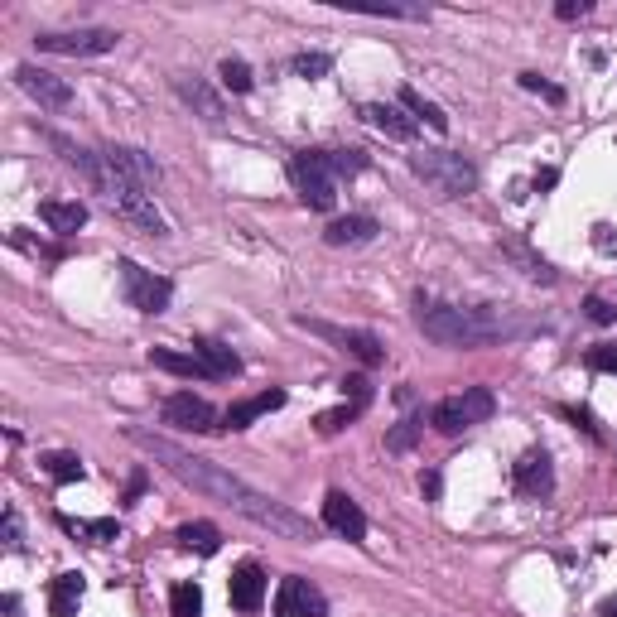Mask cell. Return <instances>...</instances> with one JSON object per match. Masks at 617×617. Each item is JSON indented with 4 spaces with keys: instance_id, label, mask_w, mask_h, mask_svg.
Instances as JSON below:
<instances>
[{
    "instance_id": "9",
    "label": "cell",
    "mask_w": 617,
    "mask_h": 617,
    "mask_svg": "<svg viewBox=\"0 0 617 617\" xmlns=\"http://www.w3.org/2000/svg\"><path fill=\"white\" fill-rule=\"evenodd\" d=\"M299 328H309V333H319V338H328V343H338L343 352H352L362 367H381L386 362V348H381V338L376 333H362V328H333V323L323 319H295Z\"/></svg>"
},
{
    "instance_id": "39",
    "label": "cell",
    "mask_w": 617,
    "mask_h": 617,
    "mask_svg": "<svg viewBox=\"0 0 617 617\" xmlns=\"http://www.w3.org/2000/svg\"><path fill=\"white\" fill-rule=\"evenodd\" d=\"M589 10H593L589 0H560V5H555L560 20H579V15H589Z\"/></svg>"
},
{
    "instance_id": "41",
    "label": "cell",
    "mask_w": 617,
    "mask_h": 617,
    "mask_svg": "<svg viewBox=\"0 0 617 617\" xmlns=\"http://www.w3.org/2000/svg\"><path fill=\"white\" fill-rule=\"evenodd\" d=\"M420 492H425V497H430V502H434V497L444 492V478H439L434 468H430V473H420Z\"/></svg>"
},
{
    "instance_id": "27",
    "label": "cell",
    "mask_w": 617,
    "mask_h": 617,
    "mask_svg": "<svg viewBox=\"0 0 617 617\" xmlns=\"http://www.w3.org/2000/svg\"><path fill=\"white\" fill-rule=\"evenodd\" d=\"M39 463H44V473H49L54 483H82V458L78 454H63V449H58V454H44Z\"/></svg>"
},
{
    "instance_id": "22",
    "label": "cell",
    "mask_w": 617,
    "mask_h": 617,
    "mask_svg": "<svg viewBox=\"0 0 617 617\" xmlns=\"http://www.w3.org/2000/svg\"><path fill=\"white\" fill-rule=\"evenodd\" d=\"M82 603V574H58L49 584V613L54 617H78Z\"/></svg>"
},
{
    "instance_id": "13",
    "label": "cell",
    "mask_w": 617,
    "mask_h": 617,
    "mask_svg": "<svg viewBox=\"0 0 617 617\" xmlns=\"http://www.w3.org/2000/svg\"><path fill=\"white\" fill-rule=\"evenodd\" d=\"M15 82H20V92H29L39 107H54V111H68L73 107V87L54 73H44V68H34V63H20L15 68Z\"/></svg>"
},
{
    "instance_id": "5",
    "label": "cell",
    "mask_w": 617,
    "mask_h": 617,
    "mask_svg": "<svg viewBox=\"0 0 617 617\" xmlns=\"http://www.w3.org/2000/svg\"><path fill=\"white\" fill-rule=\"evenodd\" d=\"M290 179H295L299 198L309 203V208H319L328 213L333 203H338V174H333V164H328V150H304L290 160Z\"/></svg>"
},
{
    "instance_id": "29",
    "label": "cell",
    "mask_w": 617,
    "mask_h": 617,
    "mask_svg": "<svg viewBox=\"0 0 617 617\" xmlns=\"http://www.w3.org/2000/svg\"><path fill=\"white\" fill-rule=\"evenodd\" d=\"M420 430H425V415H410V420H401L396 430L386 434V449H391V454H405V449H415Z\"/></svg>"
},
{
    "instance_id": "37",
    "label": "cell",
    "mask_w": 617,
    "mask_h": 617,
    "mask_svg": "<svg viewBox=\"0 0 617 617\" xmlns=\"http://www.w3.org/2000/svg\"><path fill=\"white\" fill-rule=\"evenodd\" d=\"M584 309H589V319H593V323H613V319H617V309L608 304V299H598V295H593Z\"/></svg>"
},
{
    "instance_id": "4",
    "label": "cell",
    "mask_w": 617,
    "mask_h": 617,
    "mask_svg": "<svg viewBox=\"0 0 617 617\" xmlns=\"http://www.w3.org/2000/svg\"><path fill=\"white\" fill-rule=\"evenodd\" d=\"M410 169H415L434 193H444V198H463V193L478 188V169L463 160V155H449V150H425V155L410 160Z\"/></svg>"
},
{
    "instance_id": "31",
    "label": "cell",
    "mask_w": 617,
    "mask_h": 617,
    "mask_svg": "<svg viewBox=\"0 0 617 617\" xmlns=\"http://www.w3.org/2000/svg\"><path fill=\"white\" fill-rule=\"evenodd\" d=\"M222 87H232V92H251V68H246L242 58H222Z\"/></svg>"
},
{
    "instance_id": "26",
    "label": "cell",
    "mask_w": 617,
    "mask_h": 617,
    "mask_svg": "<svg viewBox=\"0 0 617 617\" xmlns=\"http://www.w3.org/2000/svg\"><path fill=\"white\" fill-rule=\"evenodd\" d=\"M63 531L78 540H92V545H107V540L121 536V526L111 516H102V521H73V516H63Z\"/></svg>"
},
{
    "instance_id": "6",
    "label": "cell",
    "mask_w": 617,
    "mask_h": 617,
    "mask_svg": "<svg viewBox=\"0 0 617 617\" xmlns=\"http://www.w3.org/2000/svg\"><path fill=\"white\" fill-rule=\"evenodd\" d=\"M116 270H121V290L131 299V309H140V314H164V309H169L174 285H169L164 275L135 266V261H116Z\"/></svg>"
},
{
    "instance_id": "42",
    "label": "cell",
    "mask_w": 617,
    "mask_h": 617,
    "mask_svg": "<svg viewBox=\"0 0 617 617\" xmlns=\"http://www.w3.org/2000/svg\"><path fill=\"white\" fill-rule=\"evenodd\" d=\"M598 613H603V617H617V593H613V598H603V608H598Z\"/></svg>"
},
{
    "instance_id": "21",
    "label": "cell",
    "mask_w": 617,
    "mask_h": 617,
    "mask_svg": "<svg viewBox=\"0 0 617 617\" xmlns=\"http://www.w3.org/2000/svg\"><path fill=\"white\" fill-rule=\"evenodd\" d=\"M193 352L208 362V372H213V381H222V376H237L242 372V357L227 348V343H217V338H198L193 343Z\"/></svg>"
},
{
    "instance_id": "19",
    "label": "cell",
    "mask_w": 617,
    "mask_h": 617,
    "mask_svg": "<svg viewBox=\"0 0 617 617\" xmlns=\"http://www.w3.org/2000/svg\"><path fill=\"white\" fill-rule=\"evenodd\" d=\"M39 217L54 227L58 237H73L78 227H87V208H82V203H63V198H44V203H39Z\"/></svg>"
},
{
    "instance_id": "20",
    "label": "cell",
    "mask_w": 617,
    "mask_h": 617,
    "mask_svg": "<svg viewBox=\"0 0 617 617\" xmlns=\"http://www.w3.org/2000/svg\"><path fill=\"white\" fill-rule=\"evenodd\" d=\"M150 367H160V372H174V376H203V381H213V372H208V362H203L198 352L150 348Z\"/></svg>"
},
{
    "instance_id": "36",
    "label": "cell",
    "mask_w": 617,
    "mask_h": 617,
    "mask_svg": "<svg viewBox=\"0 0 617 617\" xmlns=\"http://www.w3.org/2000/svg\"><path fill=\"white\" fill-rule=\"evenodd\" d=\"M521 87H526V92H540V97H550V102H560V97H564L560 87H550V82H540L536 73H521Z\"/></svg>"
},
{
    "instance_id": "24",
    "label": "cell",
    "mask_w": 617,
    "mask_h": 617,
    "mask_svg": "<svg viewBox=\"0 0 617 617\" xmlns=\"http://www.w3.org/2000/svg\"><path fill=\"white\" fill-rule=\"evenodd\" d=\"M401 107L410 111V116H415V126L425 121L430 131H449V116H444V111L434 107V102H425V97H420L415 87H401Z\"/></svg>"
},
{
    "instance_id": "40",
    "label": "cell",
    "mask_w": 617,
    "mask_h": 617,
    "mask_svg": "<svg viewBox=\"0 0 617 617\" xmlns=\"http://www.w3.org/2000/svg\"><path fill=\"white\" fill-rule=\"evenodd\" d=\"M5 545H10V550L25 545V540H20V516H15V511H5Z\"/></svg>"
},
{
    "instance_id": "25",
    "label": "cell",
    "mask_w": 617,
    "mask_h": 617,
    "mask_svg": "<svg viewBox=\"0 0 617 617\" xmlns=\"http://www.w3.org/2000/svg\"><path fill=\"white\" fill-rule=\"evenodd\" d=\"M179 545L198 550V555H217L222 536H217V526H208V521H188V526H179Z\"/></svg>"
},
{
    "instance_id": "7",
    "label": "cell",
    "mask_w": 617,
    "mask_h": 617,
    "mask_svg": "<svg viewBox=\"0 0 617 617\" xmlns=\"http://www.w3.org/2000/svg\"><path fill=\"white\" fill-rule=\"evenodd\" d=\"M102 164H107L111 179H121V184H131L155 198V188H160V164L150 160L145 150H135V145H107V150H102Z\"/></svg>"
},
{
    "instance_id": "10",
    "label": "cell",
    "mask_w": 617,
    "mask_h": 617,
    "mask_svg": "<svg viewBox=\"0 0 617 617\" xmlns=\"http://www.w3.org/2000/svg\"><path fill=\"white\" fill-rule=\"evenodd\" d=\"M511 483H516V492H521V497H531V502L550 497V492H555V468H550V454H545V449H526V454L511 463Z\"/></svg>"
},
{
    "instance_id": "11",
    "label": "cell",
    "mask_w": 617,
    "mask_h": 617,
    "mask_svg": "<svg viewBox=\"0 0 617 617\" xmlns=\"http://www.w3.org/2000/svg\"><path fill=\"white\" fill-rule=\"evenodd\" d=\"M164 425H179V430H193V434L222 430V425H217V410L203 401V396H193V391H174V396L164 401Z\"/></svg>"
},
{
    "instance_id": "17",
    "label": "cell",
    "mask_w": 617,
    "mask_h": 617,
    "mask_svg": "<svg viewBox=\"0 0 617 617\" xmlns=\"http://www.w3.org/2000/svg\"><path fill=\"white\" fill-rule=\"evenodd\" d=\"M376 232V217H367V213H352V217H333L328 222V232H323V242L328 246H362V242H372Z\"/></svg>"
},
{
    "instance_id": "32",
    "label": "cell",
    "mask_w": 617,
    "mask_h": 617,
    "mask_svg": "<svg viewBox=\"0 0 617 617\" xmlns=\"http://www.w3.org/2000/svg\"><path fill=\"white\" fill-rule=\"evenodd\" d=\"M362 15H391V20H430L425 5H357Z\"/></svg>"
},
{
    "instance_id": "30",
    "label": "cell",
    "mask_w": 617,
    "mask_h": 617,
    "mask_svg": "<svg viewBox=\"0 0 617 617\" xmlns=\"http://www.w3.org/2000/svg\"><path fill=\"white\" fill-rule=\"evenodd\" d=\"M357 415H362V405H338V410H323L319 420H314V430H319V434H338V430H348Z\"/></svg>"
},
{
    "instance_id": "12",
    "label": "cell",
    "mask_w": 617,
    "mask_h": 617,
    "mask_svg": "<svg viewBox=\"0 0 617 617\" xmlns=\"http://www.w3.org/2000/svg\"><path fill=\"white\" fill-rule=\"evenodd\" d=\"M275 617H328V598H323L309 579H280V593H275Z\"/></svg>"
},
{
    "instance_id": "33",
    "label": "cell",
    "mask_w": 617,
    "mask_h": 617,
    "mask_svg": "<svg viewBox=\"0 0 617 617\" xmlns=\"http://www.w3.org/2000/svg\"><path fill=\"white\" fill-rule=\"evenodd\" d=\"M328 164H333V174L343 179V174H362V169H367V155H362V150H328Z\"/></svg>"
},
{
    "instance_id": "34",
    "label": "cell",
    "mask_w": 617,
    "mask_h": 617,
    "mask_svg": "<svg viewBox=\"0 0 617 617\" xmlns=\"http://www.w3.org/2000/svg\"><path fill=\"white\" fill-rule=\"evenodd\" d=\"M290 68H295L299 78H323V73L333 68V58H328V54H295V63H290Z\"/></svg>"
},
{
    "instance_id": "3",
    "label": "cell",
    "mask_w": 617,
    "mask_h": 617,
    "mask_svg": "<svg viewBox=\"0 0 617 617\" xmlns=\"http://www.w3.org/2000/svg\"><path fill=\"white\" fill-rule=\"evenodd\" d=\"M492 410H497V396L487 386H468L463 396L434 401L425 425H434L439 434H463V430H473V425H483V420H492Z\"/></svg>"
},
{
    "instance_id": "16",
    "label": "cell",
    "mask_w": 617,
    "mask_h": 617,
    "mask_svg": "<svg viewBox=\"0 0 617 617\" xmlns=\"http://www.w3.org/2000/svg\"><path fill=\"white\" fill-rule=\"evenodd\" d=\"M362 121H367L372 131L391 135V140H415V135H420V126H415L401 107H391V102H367V107H362Z\"/></svg>"
},
{
    "instance_id": "8",
    "label": "cell",
    "mask_w": 617,
    "mask_h": 617,
    "mask_svg": "<svg viewBox=\"0 0 617 617\" xmlns=\"http://www.w3.org/2000/svg\"><path fill=\"white\" fill-rule=\"evenodd\" d=\"M44 54H68V58H97V54H111L121 44L116 29H54V34H39L34 39Z\"/></svg>"
},
{
    "instance_id": "35",
    "label": "cell",
    "mask_w": 617,
    "mask_h": 617,
    "mask_svg": "<svg viewBox=\"0 0 617 617\" xmlns=\"http://www.w3.org/2000/svg\"><path fill=\"white\" fill-rule=\"evenodd\" d=\"M589 367L593 372H613L617 376V343H598V348H589Z\"/></svg>"
},
{
    "instance_id": "28",
    "label": "cell",
    "mask_w": 617,
    "mask_h": 617,
    "mask_svg": "<svg viewBox=\"0 0 617 617\" xmlns=\"http://www.w3.org/2000/svg\"><path fill=\"white\" fill-rule=\"evenodd\" d=\"M169 608H174V617H198L203 613V589H198V584H174Z\"/></svg>"
},
{
    "instance_id": "23",
    "label": "cell",
    "mask_w": 617,
    "mask_h": 617,
    "mask_svg": "<svg viewBox=\"0 0 617 617\" xmlns=\"http://www.w3.org/2000/svg\"><path fill=\"white\" fill-rule=\"evenodd\" d=\"M174 92L184 97L188 107H198V111H203V121H222V102H217V92H213V87H203L198 78H179V82H174Z\"/></svg>"
},
{
    "instance_id": "14",
    "label": "cell",
    "mask_w": 617,
    "mask_h": 617,
    "mask_svg": "<svg viewBox=\"0 0 617 617\" xmlns=\"http://www.w3.org/2000/svg\"><path fill=\"white\" fill-rule=\"evenodd\" d=\"M227 598H232L237 613H256L266 603V569L256 560H242L232 569V579H227Z\"/></svg>"
},
{
    "instance_id": "15",
    "label": "cell",
    "mask_w": 617,
    "mask_h": 617,
    "mask_svg": "<svg viewBox=\"0 0 617 617\" xmlns=\"http://www.w3.org/2000/svg\"><path fill=\"white\" fill-rule=\"evenodd\" d=\"M323 526H328V531H338L343 540H362V536H367V516H362V507L352 502L348 492H328V497H323Z\"/></svg>"
},
{
    "instance_id": "1",
    "label": "cell",
    "mask_w": 617,
    "mask_h": 617,
    "mask_svg": "<svg viewBox=\"0 0 617 617\" xmlns=\"http://www.w3.org/2000/svg\"><path fill=\"white\" fill-rule=\"evenodd\" d=\"M131 444H135V449H145L155 463H164L179 483L198 487L203 497H213V502H222V507H232L237 516H246L251 526H261V531H270V536L304 540V545L314 540L309 516L290 511L285 502H270L266 492L246 487L242 478H232L227 468H217V463H208V458L188 454V449H179V444H169V439H160V434H150V430H131Z\"/></svg>"
},
{
    "instance_id": "18",
    "label": "cell",
    "mask_w": 617,
    "mask_h": 617,
    "mask_svg": "<svg viewBox=\"0 0 617 617\" xmlns=\"http://www.w3.org/2000/svg\"><path fill=\"white\" fill-rule=\"evenodd\" d=\"M285 405V391H261V396H251V401H237L227 415H222V425L227 430H246V425H256L261 415H270V410H280Z\"/></svg>"
},
{
    "instance_id": "2",
    "label": "cell",
    "mask_w": 617,
    "mask_h": 617,
    "mask_svg": "<svg viewBox=\"0 0 617 617\" xmlns=\"http://www.w3.org/2000/svg\"><path fill=\"white\" fill-rule=\"evenodd\" d=\"M415 323H420L425 338L444 343V348H492L502 338L526 333L521 323H507L492 309H458V304H420Z\"/></svg>"
},
{
    "instance_id": "38",
    "label": "cell",
    "mask_w": 617,
    "mask_h": 617,
    "mask_svg": "<svg viewBox=\"0 0 617 617\" xmlns=\"http://www.w3.org/2000/svg\"><path fill=\"white\" fill-rule=\"evenodd\" d=\"M593 246H598L603 256H617V232L613 227H593Z\"/></svg>"
}]
</instances>
